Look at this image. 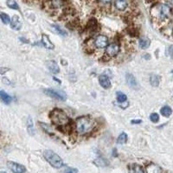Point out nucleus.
I'll return each instance as SVG.
<instances>
[{
    "label": "nucleus",
    "instance_id": "obj_1",
    "mask_svg": "<svg viewBox=\"0 0 173 173\" xmlns=\"http://www.w3.org/2000/svg\"><path fill=\"white\" fill-rule=\"evenodd\" d=\"M95 127L94 120L89 117H80L75 121V130L81 135L91 132Z\"/></svg>",
    "mask_w": 173,
    "mask_h": 173
},
{
    "label": "nucleus",
    "instance_id": "obj_2",
    "mask_svg": "<svg viewBox=\"0 0 173 173\" xmlns=\"http://www.w3.org/2000/svg\"><path fill=\"white\" fill-rule=\"evenodd\" d=\"M50 117L52 123L57 127H65V126H68L70 122V120L68 117L65 112H63L62 110L58 108H56L51 111Z\"/></svg>",
    "mask_w": 173,
    "mask_h": 173
},
{
    "label": "nucleus",
    "instance_id": "obj_3",
    "mask_svg": "<svg viewBox=\"0 0 173 173\" xmlns=\"http://www.w3.org/2000/svg\"><path fill=\"white\" fill-rule=\"evenodd\" d=\"M43 156L46 160L50 164V165H52L53 167L58 169L63 166V161L61 157L59 155H57L56 153H54L53 151L47 150L43 153Z\"/></svg>",
    "mask_w": 173,
    "mask_h": 173
},
{
    "label": "nucleus",
    "instance_id": "obj_4",
    "mask_svg": "<svg viewBox=\"0 0 173 173\" xmlns=\"http://www.w3.org/2000/svg\"><path fill=\"white\" fill-rule=\"evenodd\" d=\"M44 93H45L47 95H49L51 98H54V99H56L58 101H66L67 99V94L64 91H61V90H57V89H51V88H49V89H45L44 90Z\"/></svg>",
    "mask_w": 173,
    "mask_h": 173
},
{
    "label": "nucleus",
    "instance_id": "obj_5",
    "mask_svg": "<svg viewBox=\"0 0 173 173\" xmlns=\"http://www.w3.org/2000/svg\"><path fill=\"white\" fill-rule=\"evenodd\" d=\"M7 165L13 173H24L26 171L25 167L20 164L9 161V162H7Z\"/></svg>",
    "mask_w": 173,
    "mask_h": 173
},
{
    "label": "nucleus",
    "instance_id": "obj_6",
    "mask_svg": "<svg viewBox=\"0 0 173 173\" xmlns=\"http://www.w3.org/2000/svg\"><path fill=\"white\" fill-rule=\"evenodd\" d=\"M94 45L98 49H103L106 48L108 45V38L106 36L103 35H100L95 38L94 41Z\"/></svg>",
    "mask_w": 173,
    "mask_h": 173
},
{
    "label": "nucleus",
    "instance_id": "obj_7",
    "mask_svg": "<svg viewBox=\"0 0 173 173\" xmlns=\"http://www.w3.org/2000/svg\"><path fill=\"white\" fill-rule=\"evenodd\" d=\"M107 54L111 57L117 56L120 52V46L118 45L117 43H111L109 45H107Z\"/></svg>",
    "mask_w": 173,
    "mask_h": 173
},
{
    "label": "nucleus",
    "instance_id": "obj_8",
    "mask_svg": "<svg viewBox=\"0 0 173 173\" xmlns=\"http://www.w3.org/2000/svg\"><path fill=\"white\" fill-rule=\"evenodd\" d=\"M171 14V8L169 7L168 5H160V9H159V14L158 17L160 18H166L168 16Z\"/></svg>",
    "mask_w": 173,
    "mask_h": 173
},
{
    "label": "nucleus",
    "instance_id": "obj_9",
    "mask_svg": "<svg viewBox=\"0 0 173 173\" xmlns=\"http://www.w3.org/2000/svg\"><path fill=\"white\" fill-rule=\"evenodd\" d=\"M10 27L15 30V31H19L22 27V24H21V21L19 19V17L17 15L13 16L11 20H10Z\"/></svg>",
    "mask_w": 173,
    "mask_h": 173
},
{
    "label": "nucleus",
    "instance_id": "obj_10",
    "mask_svg": "<svg viewBox=\"0 0 173 173\" xmlns=\"http://www.w3.org/2000/svg\"><path fill=\"white\" fill-rule=\"evenodd\" d=\"M41 42L42 44L44 46L46 49H48V50H54V48H55L54 44H53V43L51 42L50 40L49 36H46L44 34H42V36Z\"/></svg>",
    "mask_w": 173,
    "mask_h": 173
},
{
    "label": "nucleus",
    "instance_id": "obj_11",
    "mask_svg": "<svg viewBox=\"0 0 173 173\" xmlns=\"http://www.w3.org/2000/svg\"><path fill=\"white\" fill-rule=\"evenodd\" d=\"M128 172L129 173H145L142 166L137 164H132L128 165Z\"/></svg>",
    "mask_w": 173,
    "mask_h": 173
},
{
    "label": "nucleus",
    "instance_id": "obj_12",
    "mask_svg": "<svg viewBox=\"0 0 173 173\" xmlns=\"http://www.w3.org/2000/svg\"><path fill=\"white\" fill-rule=\"evenodd\" d=\"M126 79H127V82L128 86H131L132 88H134V89L138 88L137 80L135 79V77L133 76L132 74H127Z\"/></svg>",
    "mask_w": 173,
    "mask_h": 173
},
{
    "label": "nucleus",
    "instance_id": "obj_13",
    "mask_svg": "<svg viewBox=\"0 0 173 173\" xmlns=\"http://www.w3.org/2000/svg\"><path fill=\"white\" fill-rule=\"evenodd\" d=\"M146 173H164L162 169L157 164H150L146 166Z\"/></svg>",
    "mask_w": 173,
    "mask_h": 173
},
{
    "label": "nucleus",
    "instance_id": "obj_14",
    "mask_svg": "<svg viewBox=\"0 0 173 173\" xmlns=\"http://www.w3.org/2000/svg\"><path fill=\"white\" fill-rule=\"evenodd\" d=\"M99 82H100V84L102 87L104 88H109L111 86V82L110 80L108 79V77L106 76L105 75H101L99 77Z\"/></svg>",
    "mask_w": 173,
    "mask_h": 173
},
{
    "label": "nucleus",
    "instance_id": "obj_15",
    "mask_svg": "<svg viewBox=\"0 0 173 173\" xmlns=\"http://www.w3.org/2000/svg\"><path fill=\"white\" fill-rule=\"evenodd\" d=\"M47 67L50 69V71L51 73H53V74H57V73H59V71H60V68H59L57 63L55 61H47Z\"/></svg>",
    "mask_w": 173,
    "mask_h": 173
},
{
    "label": "nucleus",
    "instance_id": "obj_16",
    "mask_svg": "<svg viewBox=\"0 0 173 173\" xmlns=\"http://www.w3.org/2000/svg\"><path fill=\"white\" fill-rule=\"evenodd\" d=\"M0 100L4 102L5 104H10L11 101H12V99H11V97L8 94H6L5 91H0Z\"/></svg>",
    "mask_w": 173,
    "mask_h": 173
},
{
    "label": "nucleus",
    "instance_id": "obj_17",
    "mask_svg": "<svg viewBox=\"0 0 173 173\" xmlns=\"http://www.w3.org/2000/svg\"><path fill=\"white\" fill-rule=\"evenodd\" d=\"M160 112H161V114H162L163 116H164V117H170L171 114L172 113V109L169 107V106H164V107L161 108Z\"/></svg>",
    "mask_w": 173,
    "mask_h": 173
},
{
    "label": "nucleus",
    "instance_id": "obj_18",
    "mask_svg": "<svg viewBox=\"0 0 173 173\" xmlns=\"http://www.w3.org/2000/svg\"><path fill=\"white\" fill-rule=\"evenodd\" d=\"M114 5L116 7V9H118L119 10H124L127 7V1H116L114 3Z\"/></svg>",
    "mask_w": 173,
    "mask_h": 173
},
{
    "label": "nucleus",
    "instance_id": "obj_19",
    "mask_svg": "<svg viewBox=\"0 0 173 173\" xmlns=\"http://www.w3.org/2000/svg\"><path fill=\"white\" fill-rule=\"evenodd\" d=\"M27 128H28V131L30 132V134L31 135H34L35 134V129H34V125H33V120L31 117L28 118V120H27Z\"/></svg>",
    "mask_w": 173,
    "mask_h": 173
},
{
    "label": "nucleus",
    "instance_id": "obj_20",
    "mask_svg": "<svg viewBox=\"0 0 173 173\" xmlns=\"http://www.w3.org/2000/svg\"><path fill=\"white\" fill-rule=\"evenodd\" d=\"M150 43H151L150 40H149L148 38H145V37L141 38V39L139 40V42H138L139 47H140L141 49H147L148 47L150 46Z\"/></svg>",
    "mask_w": 173,
    "mask_h": 173
},
{
    "label": "nucleus",
    "instance_id": "obj_21",
    "mask_svg": "<svg viewBox=\"0 0 173 173\" xmlns=\"http://www.w3.org/2000/svg\"><path fill=\"white\" fill-rule=\"evenodd\" d=\"M159 82H160V78L156 75H153L150 77V83L151 85L153 86H158L159 85Z\"/></svg>",
    "mask_w": 173,
    "mask_h": 173
},
{
    "label": "nucleus",
    "instance_id": "obj_22",
    "mask_svg": "<svg viewBox=\"0 0 173 173\" xmlns=\"http://www.w3.org/2000/svg\"><path fill=\"white\" fill-rule=\"evenodd\" d=\"M127 141V135L125 132H122L117 138V143L120 144V145H123V144H125Z\"/></svg>",
    "mask_w": 173,
    "mask_h": 173
},
{
    "label": "nucleus",
    "instance_id": "obj_23",
    "mask_svg": "<svg viewBox=\"0 0 173 173\" xmlns=\"http://www.w3.org/2000/svg\"><path fill=\"white\" fill-rule=\"evenodd\" d=\"M86 28H87V30L88 31H94L96 30L97 28V22L96 20L94 19H91V20L88 22V24L86 26Z\"/></svg>",
    "mask_w": 173,
    "mask_h": 173
},
{
    "label": "nucleus",
    "instance_id": "obj_24",
    "mask_svg": "<svg viewBox=\"0 0 173 173\" xmlns=\"http://www.w3.org/2000/svg\"><path fill=\"white\" fill-rule=\"evenodd\" d=\"M117 101L118 102H120V103H123V102H125L127 100V95L122 93V92H117Z\"/></svg>",
    "mask_w": 173,
    "mask_h": 173
},
{
    "label": "nucleus",
    "instance_id": "obj_25",
    "mask_svg": "<svg viewBox=\"0 0 173 173\" xmlns=\"http://www.w3.org/2000/svg\"><path fill=\"white\" fill-rule=\"evenodd\" d=\"M0 19L2 20V22L5 24H8L10 23V18L9 16L7 14H5L4 12H0Z\"/></svg>",
    "mask_w": 173,
    "mask_h": 173
},
{
    "label": "nucleus",
    "instance_id": "obj_26",
    "mask_svg": "<svg viewBox=\"0 0 173 173\" xmlns=\"http://www.w3.org/2000/svg\"><path fill=\"white\" fill-rule=\"evenodd\" d=\"M54 29H55V31L58 33V34H60V35H61V36H66L67 35H68V32H67L65 30H63V29H61V27H59L58 25H56V24H54V25L52 26Z\"/></svg>",
    "mask_w": 173,
    "mask_h": 173
},
{
    "label": "nucleus",
    "instance_id": "obj_27",
    "mask_svg": "<svg viewBox=\"0 0 173 173\" xmlns=\"http://www.w3.org/2000/svg\"><path fill=\"white\" fill-rule=\"evenodd\" d=\"M6 5H8L10 8H11V9L19 10V6H18V5H17V3L16 1H14V0H10V1H7V2H6Z\"/></svg>",
    "mask_w": 173,
    "mask_h": 173
},
{
    "label": "nucleus",
    "instance_id": "obj_28",
    "mask_svg": "<svg viewBox=\"0 0 173 173\" xmlns=\"http://www.w3.org/2000/svg\"><path fill=\"white\" fill-rule=\"evenodd\" d=\"M50 4L54 8H59V7H61L62 5H64V2H62V1H52Z\"/></svg>",
    "mask_w": 173,
    "mask_h": 173
},
{
    "label": "nucleus",
    "instance_id": "obj_29",
    "mask_svg": "<svg viewBox=\"0 0 173 173\" xmlns=\"http://www.w3.org/2000/svg\"><path fill=\"white\" fill-rule=\"evenodd\" d=\"M150 120H151L153 123H157L158 120H159V116H158V113L153 112V113H152V114L150 115Z\"/></svg>",
    "mask_w": 173,
    "mask_h": 173
},
{
    "label": "nucleus",
    "instance_id": "obj_30",
    "mask_svg": "<svg viewBox=\"0 0 173 173\" xmlns=\"http://www.w3.org/2000/svg\"><path fill=\"white\" fill-rule=\"evenodd\" d=\"M94 163H96L98 166H105V165H107V162L103 158H97Z\"/></svg>",
    "mask_w": 173,
    "mask_h": 173
},
{
    "label": "nucleus",
    "instance_id": "obj_31",
    "mask_svg": "<svg viewBox=\"0 0 173 173\" xmlns=\"http://www.w3.org/2000/svg\"><path fill=\"white\" fill-rule=\"evenodd\" d=\"M65 173H78V171H77L76 169L68 167V168H67L65 170Z\"/></svg>",
    "mask_w": 173,
    "mask_h": 173
},
{
    "label": "nucleus",
    "instance_id": "obj_32",
    "mask_svg": "<svg viewBox=\"0 0 173 173\" xmlns=\"http://www.w3.org/2000/svg\"><path fill=\"white\" fill-rule=\"evenodd\" d=\"M168 52H169V55L171 56V58L173 59V45H171L169 47Z\"/></svg>",
    "mask_w": 173,
    "mask_h": 173
},
{
    "label": "nucleus",
    "instance_id": "obj_33",
    "mask_svg": "<svg viewBox=\"0 0 173 173\" xmlns=\"http://www.w3.org/2000/svg\"><path fill=\"white\" fill-rule=\"evenodd\" d=\"M141 122H142V121H141L140 120H132V124H140Z\"/></svg>",
    "mask_w": 173,
    "mask_h": 173
},
{
    "label": "nucleus",
    "instance_id": "obj_34",
    "mask_svg": "<svg viewBox=\"0 0 173 173\" xmlns=\"http://www.w3.org/2000/svg\"><path fill=\"white\" fill-rule=\"evenodd\" d=\"M145 59H150V55L149 54H146V55H145V56H144Z\"/></svg>",
    "mask_w": 173,
    "mask_h": 173
},
{
    "label": "nucleus",
    "instance_id": "obj_35",
    "mask_svg": "<svg viewBox=\"0 0 173 173\" xmlns=\"http://www.w3.org/2000/svg\"><path fill=\"white\" fill-rule=\"evenodd\" d=\"M0 173H7V172H5V171H0Z\"/></svg>",
    "mask_w": 173,
    "mask_h": 173
},
{
    "label": "nucleus",
    "instance_id": "obj_36",
    "mask_svg": "<svg viewBox=\"0 0 173 173\" xmlns=\"http://www.w3.org/2000/svg\"><path fill=\"white\" fill-rule=\"evenodd\" d=\"M172 74H173V71H172Z\"/></svg>",
    "mask_w": 173,
    "mask_h": 173
}]
</instances>
